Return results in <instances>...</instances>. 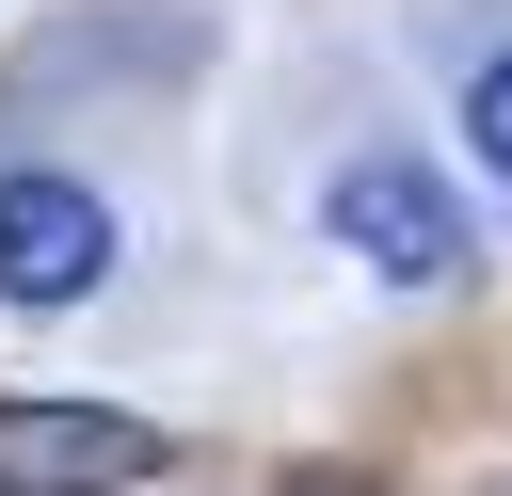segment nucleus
Here are the masks:
<instances>
[{"mask_svg":"<svg viewBox=\"0 0 512 496\" xmlns=\"http://www.w3.org/2000/svg\"><path fill=\"white\" fill-rule=\"evenodd\" d=\"M112 480H160V416H112V400H0V496H112Z\"/></svg>","mask_w":512,"mask_h":496,"instance_id":"2","label":"nucleus"},{"mask_svg":"<svg viewBox=\"0 0 512 496\" xmlns=\"http://www.w3.org/2000/svg\"><path fill=\"white\" fill-rule=\"evenodd\" d=\"M320 208H336V240H352L384 288H448V272H464V208H448L416 160H352Z\"/></svg>","mask_w":512,"mask_h":496,"instance_id":"3","label":"nucleus"},{"mask_svg":"<svg viewBox=\"0 0 512 496\" xmlns=\"http://www.w3.org/2000/svg\"><path fill=\"white\" fill-rule=\"evenodd\" d=\"M112 272V208L80 192V176H48V160H0V304H80Z\"/></svg>","mask_w":512,"mask_h":496,"instance_id":"1","label":"nucleus"},{"mask_svg":"<svg viewBox=\"0 0 512 496\" xmlns=\"http://www.w3.org/2000/svg\"><path fill=\"white\" fill-rule=\"evenodd\" d=\"M464 144H480V160H496V176H512V48H496V64H480V80H464Z\"/></svg>","mask_w":512,"mask_h":496,"instance_id":"4","label":"nucleus"}]
</instances>
